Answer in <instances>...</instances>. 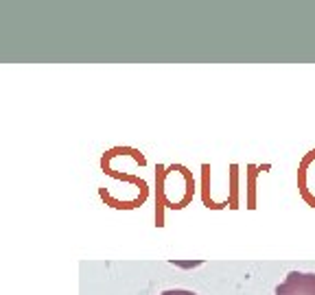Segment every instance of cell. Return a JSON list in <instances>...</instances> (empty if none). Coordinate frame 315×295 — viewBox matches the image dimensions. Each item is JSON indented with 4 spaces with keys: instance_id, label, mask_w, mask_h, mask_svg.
I'll list each match as a JSON object with an SVG mask.
<instances>
[{
    "instance_id": "obj_1",
    "label": "cell",
    "mask_w": 315,
    "mask_h": 295,
    "mask_svg": "<svg viewBox=\"0 0 315 295\" xmlns=\"http://www.w3.org/2000/svg\"><path fill=\"white\" fill-rule=\"evenodd\" d=\"M276 295H315V273H287V278L276 287Z\"/></svg>"
},
{
    "instance_id": "obj_2",
    "label": "cell",
    "mask_w": 315,
    "mask_h": 295,
    "mask_svg": "<svg viewBox=\"0 0 315 295\" xmlns=\"http://www.w3.org/2000/svg\"><path fill=\"white\" fill-rule=\"evenodd\" d=\"M160 295H197V293L189 291V289H171V291H164V293H160Z\"/></svg>"
}]
</instances>
